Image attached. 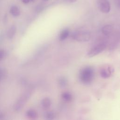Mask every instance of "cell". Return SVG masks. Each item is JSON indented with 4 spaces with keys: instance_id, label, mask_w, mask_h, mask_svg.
<instances>
[{
    "instance_id": "6da1fadb",
    "label": "cell",
    "mask_w": 120,
    "mask_h": 120,
    "mask_svg": "<svg viewBox=\"0 0 120 120\" xmlns=\"http://www.w3.org/2000/svg\"><path fill=\"white\" fill-rule=\"evenodd\" d=\"M94 76V69L90 66H87L82 68L79 74L80 81L85 84L90 83L93 80Z\"/></svg>"
},
{
    "instance_id": "7a4b0ae2",
    "label": "cell",
    "mask_w": 120,
    "mask_h": 120,
    "mask_svg": "<svg viewBox=\"0 0 120 120\" xmlns=\"http://www.w3.org/2000/svg\"><path fill=\"white\" fill-rule=\"evenodd\" d=\"M91 37L90 33L85 30H78L71 34L73 39L79 42H87L90 40Z\"/></svg>"
},
{
    "instance_id": "3957f363",
    "label": "cell",
    "mask_w": 120,
    "mask_h": 120,
    "mask_svg": "<svg viewBox=\"0 0 120 120\" xmlns=\"http://www.w3.org/2000/svg\"><path fill=\"white\" fill-rule=\"evenodd\" d=\"M106 44L105 42H101L92 47L87 53L89 57H94L103 52L106 48Z\"/></svg>"
},
{
    "instance_id": "277c9868",
    "label": "cell",
    "mask_w": 120,
    "mask_h": 120,
    "mask_svg": "<svg viewBox=\"0 0 120 120\" xmlns=\"http://www.w3.org/2000/svg\"><path fill=\"white\" fill-rule=\"evenodd\" d=\"M30 97V92L28 91L26 92L23 95H22L14 105L15 111L16 112H20L23 108L27 101L29 99Z\"/></svg>"
},
{
    "instance_id": "5b68a950",
    "label": "cell",
    "mask_w": 120,
    "mask_h": 120,
    "mask_svg": "<svg viewBox=\"0 0 120 120\" xmlns=\"http://www.w3.org/2000/svg\"><path fill=\"white\" fill-rule=\"evenodd\" d=\"M114 72L113 68L109 65H105L100 69V75L103 78L110 77Z\"/></svg>"
},
{
    "instance_id": "8992f818",
    "label": "cell",
    "mask_w": 120,
    "mask_h": 120,
    "mask_svg": "<svg viewBox=\"0 0 120 120\" xmlns=\"http://www.w3.org/2000/svg\"><path fill=\"white\" fill-rule=\"evenodd\" d=\"M97 5L99 10L104 13H108L110 10V4L108 0H98Z\"/></svg>"
},
{
    "instance_id": "52a82bcc",
    "label": "cell",
    "mask_w": 120,
    "mask_h": 120,
    "mask_svg": "<svg viewBox=\"0 0 120 120\" xmlns=\"http://www.w3.org/2000/svg\"><path fill=\"white\" fill-rule=\"evenodd\" d=\"M113 27L110 24H107L104 26L102 29L101 32L103 35L106 36H108L110 35L113 31Z\"/></svg>"
},
{
    "instance_id": "ba28073f",
    "label": "cell",
    "mask_w": 120,
    "mask_h": 120,
    "mask_svg": "<svg viewBox=\"0 0 120 120\" xmlns=\"http://www.w3.org/2000/svg\"><path fill=\"white\" fill-rule=\"evenodd\" d=\"M16 31V27L15 25H12L9 28L7 33V36L9 39H12L15 36Z\"/></svg>"
},
{
    "instance_id": "9c48e42d",
    "label": "cell",
    "mask_w": 120,
    "mask_h": 120,
    "mask_svg": "<svg viewBox=\"0 0 120 120\" xmlns=\"http://www.w3.org/2000/svg\"><path fill=\"white\" fill-rule=\"evenodd\" d=\"M10 13L14 16H18L20 15V10L16 6H12L9 10Z\"/></svg>"
},
{
    "instance_id": "30bf717a",
    "label": "cell",
    "mask_w": 120,
    "mask_h": 120,
    "mask_svg": "<svg viewBox=\"0 0 120 120\" xmlns=\"http://www.w3.org/2000/svg\"><path fill=\"white\" fill-rule=\"evenodd\" d=\"M61 98L64 101L67 102H71L73 98L72 94L68 91L63 92L61 94Z\"/></svg>"
},
{
    "instance_id": "8fae6325",
    "label": "cell",
    "mask_w": 120,
    "mask_h": 120,
    "mask_svg": "<svg viewBox=\"0 0 120 120\" xmlns=\"http://www.w3.org/2000/svg\"><path fill=\"white\" fill-rule=\"evenodd\" d=\"M69 35V31L68 29H65L62 30L60 34L59 40L60 41H63L66 39Z\"/></svg>"
},
{
    "instance_id": "7c38bea8",
    "label": "cell",
    "mask_w": 120,
    "mask_h": 120,
    "mask_svg": "<svg viewBox=\"0 0 120 120\" xmlns=\"http://www.w3.org/2000/svg\"><path fill=\"white\" fill-rule=\"evenodd\" d=\"M51 100L48 98H43L41 102V104L43 108L45 109L49 108L51 105Z\"/></svg>"
},
{
    "instance_id": "4fadbf2b",
    "label": "cell",
    "mask_w": 120,
    "mask_h": 120,
    "mask_svg": "<svg viewBox=\"0 0 120 120\" xmlns=\"http://www.w3.org/2000/svg\"><path fill=\"white\" fill-rule=\"evenodd\" d=\"M27 116L30 119H35L38 117V113L37 112L33 110H29L26 112Z\"/></svg>"
},
{
    "instance_id": "5bb4252c",
    "label": "cell",
    "mask_w": 120,
    "mask_h": 120,
    "mask_svg": "<svg viewBox=\"0 0 120 120\" xmlns=\"http://www.w3.org/2000/svg\"><path fill=\"white\" fill-rule=\"evenodd\" d=\"M68 82L67 79L64 76H61L59 78L58 80V83L60 87H65L66 86Z\"/></svg>"
},
{
    "instance_id": "9a60e30c",
    "label": "cell",
    "mask_w": 120,
    "mask_h": 120,
    "mask_svg": "<svg viewBox=\"0 0 120 120\" xmlns=\"http://www.w3.org/2000/svg\"><path fill=\"white\" fill-rule=\"evenodd\" d=\"M45 117L46 119L48 120H52L55 117V114L52 111H49L46 112L45 114Z\"/></svg>"
},
{
    "instance_id": "2e32d148",
    "label": "cell",
    "mask_w": 120,
    "mask_h": 120,
    "mask_svg": "<svg viewBox=\"0 0 120 120\" xmlns=\"http://www.w3.org/2000/svg\"><path fill=\"white\" fill-rule=\"evenodd\" d=\"M6 72L5 69H0V82L6 75Z\"/></svg>"
},
{
    "instance_id": "e0dca14e",
    "label": "cell",
    "mask_w": 120,
    "mask_h": 120,
    "mask_svg": "<svg viewBox=\"0 0 120 120\" xmlns=\"http://www.w3.org/2000/svg\"><path fill=\"white\" fill-rule=\"evenodd\" d=\"M5 55V52L4 50H0V61L3 59Z\"/></svg>"
},
{
    "instance_id": "ac0fdd59",
    "label": "cell",
    "mask_w": 120,
    "mask_h": 120,
    "mask_svg": "<svg viewBox=\"0 0 120 120\" xmlns=\"http://www.w3.org/2000/svg\"><path fill=\"white\" fill-rule=\"evenodd\" d=\"M21 0L24 4H27L30 1V0Z\"/></svg>"
},
{
    "instance_id": "d6986e66",
    "label": "cell",
    "mask_w": 120,
    "mask_h": 120,
    "mask_svg": "<svg viewBox=\"0 0 120 120\" xmlns=\"http://www.w3.org/2000/svg\"><path fill=\"white\" fill-rule=\"evenodd\" d=\"M116 3L117 5L120 8V0H116Z\"/></svg>"
},
{
    "instance_id": "ffe728a7",
    "label": "cell",
    "mask_w": 120,
    "mask_h": 120,
    "mask_svg": "<svg viewBox=\"0 0 120 120\" xmlns=\"http://www.w3.org/2000/svg\"><path fill=\"white\" fill-rule=\"evenodd\" d=\"M31 1H33V0H30Z\"/></svg>"
},
{
    "instance_id": "44dd1931",
    "label": "cell",
    "mask_w": 120,
    "mask_h": 120,
    "mask_svg": "<svg viewBox=\"0 0 120 120\" xmlns=\"http://www.w3.org/2000/svg\"></svg>"
}]
</instances>
